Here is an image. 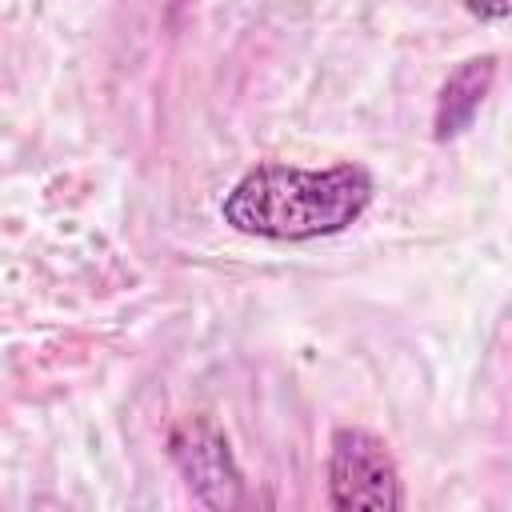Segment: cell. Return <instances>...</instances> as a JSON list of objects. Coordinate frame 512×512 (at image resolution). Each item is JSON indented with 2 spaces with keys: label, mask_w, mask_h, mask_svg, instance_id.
I'll return each instance as SVG.
<instances>
[{
  "label": "cell",
  "mask_w": 512,
  "mask_h": 512,
  "mask_svg": "<svg viewBox=\"0 0 512 512\" xmlns=\"http://www.w3.org/2000/svg\"><path fill=\"white\" fill-rule=\"evenodd\" d=\"M168 452H172V464L184 476L188 492L204 508H220L224 512V508H240L244 504V476L236 468L228 436L212 420H204V416L184 420L168 436Z\"/></svg>",
  "instance_id": "3"
},
{
  "label": "cell",
  "mask_w": 512,
  "mask_h": 512,
  "mask_svg": "<svg viewBox=\"0 0 512 512\" xmlns=\"http://www.w3.org/2000/svg\"><path fill=\"white\" fill-rule=\"evenodd\" d=\"M328 504L336 512H396L404 508L400 472L380 436L364 428H336L328 444Z\"/></svg>",
  "instance_id": "2"
},
{
  "label": "cell",
  "mask_w": 512,
  "mask_h": 512,
  "mask_svg": "<svg viewBox=\"0 0 512 512\" xmlns=\"http://www.w3.org/2000/svg\"><path fill=\"white\" fill-rule=\"evenodd\" d=\"M464 8H468L476 20H492V24L508 20V0H464Z\"/></svg>",
  "instance_id": "5"
},
{
  "label": "cell",
  "mask_w": 512,
  "mask_h": 512,
  "mask_svg": "<svg viewBox=\"0 0 512 512\" xmlns=\"http://www.w3.org/2000/svg\"><path fill=\"white\" fill-rule=\"evenodd\" d=\"M492 80H496V56L464 60V64L444 80V88H440V96H436V116H432L436 140H452V136H460V132L476 120V112H480V104H484Z\"/></svg>",
  "instance_id": "4"
},
{
  "label": "cell",
  "mask_w": 512,
  "mask_h": 512,
  "mask_svg": "<svg viewBox=\"0 0 512 512\" xmlns=\"http://www.w3.org/2000/svg\"><path fill=\"white\" fill-rule=\"evenodd\" d=\"M368 204L372 176L360 164H256L224 192L220 220L240 236L300 244L352 228Z\"/></svg>",
  "instance_id": "1"
}]
</instances>
